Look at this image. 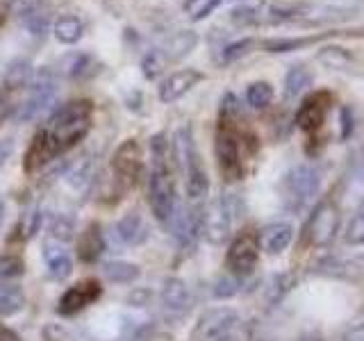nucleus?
Segmentation results:
<instances>
[{"label":"nucleus","mask_w":364,"mask_h":341,"mask_svg":"<svg viewBox=\"0 0 364 341\" xmlns=\"http://www.w3.org/2000/svg\"><path fill=\"white\" fill-rule=\"evenodd\" d=\"M344 341H364V321L358 323V325H353L344 335Z\"/></svg>","instance_id":"obj_44"},{"label":"nucleus","mask_w":364,"mask_h":341,"mask_svg":"<svg viewBox=\"0 0 364 341\" xmlns=\"http://www.w3.org/2000/svg\"><path fill=\"white\" fill-rule=\"evenodd\" d=\"M230 21L235 26H259V23H264V9H259L255 5H239L230 11Z\"/></svg>","instance_id":"obj_31"},{"label":"nucleus","mask_w":364,"mask_h":341,"mask_svg":"<svg viewBox=\"0 0 364 341\" xmlns=\"http://www.w3.org/2000/svg\"><path fill=\"white\" fill-rule=\"evenodd\" d=\"M339 230V210L333 200H323L312 212L305 225V242L314 248H326L335 242Z\"/></svg>","instance_id":"obj_2"},{"label":"nucleus","mask_w":364,"mask_h":341,"mask_svg":"<svg viewBox=\"0 0 364 341\" xmlns=\"http://www.w3.org/2000/svg\"><path fill=\"white\" fill-rule=\"evenodd\" d=\"M102 250H105V239H102L100 225L89 223L77 237V257L91 264V261H96L102 255Z\"/></svg>","instance_id":"obj_15"},{"label":"nucleus","mask_w":364,"mask_h":341,"mask_svg":"<svg viewBox=\"0 0 364 341\" xmlns=\"http://www.w3.org/2000/svg\"><path fill=\"white\" fill-rule=\"evenodd\" d=\"M23 271H26V264L18 255H3L0 257V280H14L21 278Z\"/></svg>","instance_id":"obj_36"},{"label":"nucleus","mask_w":364,"mask_h":341,"mask_svg":"<svg viewBox=\"0 0 364 341\" xmlns=\"http://www.w3.org/2000/svg\"><path fill=\"white\" fill-rule=\"evenodd\" d=\"M55 100H57V91H55V82L48 71H43L37 80L32 82V94L30 98L23 102L16 119L18 121H34L39 119L41 114H46L48 109L55 107Z\"/></svg>","instance_id":"obj_6"},{"label":"nucleus","mask_w":364,"mask_h":341,"mask_svg":"<svg viewBox=\"0 0 364 341\" xmlns=\"http://www.w3.org/2000/svg\"><path fill=\"white\" fill-rule=\"evenodd\" d=\"M307 87H312V73L305 66L289 68L287 77H284V98H299Z\"/></svg>","instance_id":"obj_26"},{"label":"nucleus","mask_w":364,"mask_h":341,"mask_svg":"<svg viewBox=\"0 0 364 341\" xmlns=\"http://www.w3.org/2000/svg\"><path fill=\"white\" fill-rule=\"evenodd\" d=\"M75 232V223L68 214H57L53 223H50V234L57 239V242H71Z\"/></svg>","instance_id":"obj_35"},{"label":"nucleus","mask_w":364,"mask_h":341,"mask_svg":"<svg viewBox=\"0 0 364 341\" xmlns=\"http://www.w3.org/2000/svg\"><path fill=\"white\" fill-rule=\"evenodd\" d=\"M41 3H43V0H9L7 9H9V14H14V16H18L23 21V18L32 16L34 11H39Z\"/></svg>","instance_id":"obj_37"},{"label":"nucleus","mask_w":364,"mask_h":341,"mask_svg":"<svg viewBox=\"0 0 364 341\" xmlns=\"http://www.w3.org/2000/svg\"><path fill=\"white\" fill-rule=\"evenodd\" d=\"M112 170L121 191H128L136 185L141 175V148L136 139H125L112 159Z\"/></svg>","instance_id":"obj_5"},{"label":"nucleus","mask_w":364,"mask_h":341,"mask_svg":"<svg viewBox=\"0 0 364 341\" xmlns=\"http://www.w3.org/2000/svg\"><path fill=\"white\" fill-rule=\"evenodd\" d=\"M205 75L196 68H182V71H176L173 75H168L162 87H159V100L164 102V105H171V102L180 100L185 94L196 87L198 82H203Z\"/></svg>","instance_id":"obj_13"},{"label":"nucleus","mask_w":364,"mask_h":341,"mask_svg":"<svg viewBox=\"0 0 364 341\" xmlns=\"http://www.w3.org/2000/svg\"><path fill=\"white\" fill-rule=\"evenodd\" d=\"M26 305V293L18 284H3L0 287V316L18 314Z\"/></svg>","instance_id":"obj_27"},{"label":"nucleus","mask_w":364,"mask_h":341,"mask_svg":"<svg viewBox=\"0 0 364 341\" xmlns=\"http://www.w3.org/2000/svg\"><path fill=\"white\" fill-rule=\"evenodd\" d=\"M32 64L28 60H14L5 71V87L7 89H21L32 82Z\"/></svg>","instance_id":"obj_29"},{"label":"nucleus","mask_w":364,"mask_h":341,"mask_svg":"<svg viewBox=\"0 0 364 341\" xmlns=\"http://www.w3.org/2000/svg\"><path fill=\"white\" fill-rule=\"evenodd\" d=\"M43 257H46V264H48V273L50 278L55 280H64L71 276L73 271V261L68 257V253L62 248V246H53L48 244L43 250Z\"/></svg>","instance_id":"obj_21"},{"label":"nucleus","mask_w":364,"mask_h":341,"mask_svg":"<svg viewBox=\"0 0 364 341\" xmlns=\"http://www.w3.org/2000/svg\"><path fill=\"white\" fill-rule=\"evenodd\" d=\"M62 153H64V148L60 139H57L48 128L39 130L28 148L26 159H23V168H26V173H37V170H41L46 164L53 162V159Z\"/></svg>","instance_id":"obj_8"},{"label":"nucleus","mask_w":364,"mask_h":341,"mask_svg":"<svg viewBox=\"0 0 364 341\" xmlns=\"http://www.w3.org/2000/svg\"><path fill=\"white\" fill-rule=\"evenodd\" d=\"M60 71L71 80H87L98 71V62L89 53H71L60 62Z\"/></svg>","instance_id":"obj_16"},{"label":"nucleus","mask_w":364,"mask_h":341,"mask_svg":"<svg viewBox=\"0 0 364 341\" xmlns=\"http://www.w3.org/2000/svg\"><path fill=\"white\" fill-rule=\"evenodd\" d=\"M91 178H94V162H91V157L89 155H82L77 159V162H73L71 166H68L66 170V182H68V187L80 191V189H85Z\"/></svg>","instance_id":"obj_25"},{"label":"nucleus","mask_w":364,"mask_h":341,"mask_svg":"<svg viewBox=\"0 0 364 341\" xmlns=\"http://www.w3.org/2000/svg\"><path fill=\"white\" fill-rule=\"evenodd\" d=\"M166 62L168 60H166L164 50H151V53H146L144 60H141V73H144V77L146 80H157L159 75H162Z\"/></svg>","instance_id":"obj_33"},{"label":"nucleus","mask_w":364,"mask_h":341,"mask_svg":"<svg viewBox=\"0 0 364 341\" xmlns=\"http://www.w3.org/2000/svg\"><path fill=\"white\" fill-rule=\"evenodd\" d=\"M257 259H259V237L248 230L235 237L230 250H228V269L235 276H248L257 266Z\"/></svg>","instance_id":"obj_7"},{"label":"nucleus","mask_w":364,"mask_h":341,"mask_svg":"<svg viewBox=\"0 0 364 341\" xmlns=\"http://www.w3.org/2000/svg\"><path fill=\"white\" fill-rule=\"evenodd\" d=\"M0 341H21V337L9 328H0Z\"/></svg>","instance_id":"obj_46"},{"label":"nucleus","mask_w":364,"mask_h":341,"mask_svg":"<svg viewBox=\"0 0 364 341\" xmlns=\"http://www.w3.org/2000/svg\"><path fill=\"white\" fill-rule=\"evenodd\" d=\"M11 153V141H0V166L5 164V159Z\"/></svg>","instance_id":"obj_47"},{"label":"nucleus","mask_w":364,"mask_h":341,"mask_svg":"<svg viewBox=\"0 0 364 341\" xmlns=\"http://www.w3.org/2000/svg\"><path fill=\"white\" fill-rule=\"evenodd\" d=\"M7 5H3V3H0V26H3V23H5V18H7Z\"/></svg>","instance_id":"obj_49"},{"label":"nucleus","mask_w":364,"mask_h":341,"mask_svg":"<svg viewBox=\"0 0 364 341\" xmlns=\"http://www.w3.org/2000/svg\"><path fill=\"white\" fill-rule=\"evenodd\" d=\"M219 341H232V337H225V339H219Z\"/></svg>","instance_id":"obj_51"},{"label":"nucleus","mask_w":364,"mask_h":341,"mask_svg":"<svg viewBox=\"0 0 364 341\" xmlns=\"http://www.w3.org/2000/svg\"><path fill=\"white\" fill-rule=\"evenodd\" d=\"M91 114H94V107L89 100H71L53 112L48 128H64V125H73L80 121H91Z\"/></svg>","instance_id":"obj_14"},{"label":"nucleus","mask_w":364,"mask_h":341,"mask_svg":"<svg viewBox=\"0 0 364 341\" xmlns=\"http://www.w3.org/2000/svg\"><path fill=\"white\" fill-rule=\"evenodd\" d=\"M341 117H344V136L350 134V128H353V119H350V109H341Z\"/></svg>","instance_id":"obj_48"},{"label":"nucleus","mask_w":364,"mask_h":341,"mask_svg":"<svg viewBox=\"0 0 364 341\" xmlns=\"http://www.w3.org/2000/svg\"><path fill=\"white\" fill-rule=\"evenodd\" d=\"M316 60L326 64L328 68H348L353 62H355V57H353L346 48H341V45H323L321 50L316 53Z\"/></svg>","instance_id":"obj_28"},{"label":"nucleus","mask_w":364,"mask_h":341,"mask_svg":"<svg viewBox=\"0 0 364 341\" xmlns=\"http://www.w3.org/2000/svg\"><path fill=\"white\" fill-rule=\"evenodd\" d=\"M196 43H198V34L191 30H182V32L173 34L164 48L166 60H182V57L196 48Z\"/></svg>","instance_id":"obj_24"},{"label":"nucleus","mask_w":364,"mask_h":341,"mask_svg":"<svg viewBox=\"0 0 364 341\" xmlns=\"http://www.w3.org/2000/svg\"><path fill=\"white\" fill-rule=\"evenodd\" d=\"M291 239H294L291 223H271V225L264 227V230H262L259 244H262V248L267 250V253L278 255L291 244Z\"/></svg>","instance_id":"obj_17"},{"label":"nucleus","mask_w":364,"mask_h":341,"mask_svg":"<svg viewBox=\"0 0 364 341\" xmlns=\"http://www.w3.org/2000/svg\"><path fill=\"white\" fill-rule=\"evenodd\" d=\"M318 185H321L318 170L314 166H305V164L291 168L287 173V178H284V189H287V196L296 205H303V202L310 200L318 191Z\"/></svg>","instance_id":"obj_12"},{"label":"nucleus","mask_w":364,"mask_h":341,"mask_svg":"<svg viewBox=\"0 0 364 341\" xmlns=\"http://www.w3.org/2000/svg\"><path fill=\"white\" fill-rule=\"evenodd\" d=\"M9 96L5 94V91H0V123H3L7 119V114H9Z\"/></svg>","instance_id":"obj_45"},{"label":"nucleus","mask_w":364,"mask_h":341,"mask_svg":"<svg viewBox=\"0 0 364 341\" xmlns=\"http://www.w3.org/2000/svg\"><path fill=\"white\" fill-rule=\"evenodd\" d=\"M26 225H23V232H26V237H32L34 232L39 230V225H41V214H39V210H30L26 216Z\"/></svg>","instance_id":"obj_41"},{"label":"nucleus","mask_w":364,"mask_h":341,"mask_svg":"<svg viewBox=\"0 0 364 341\" xmlns=\"http://www.w3.org/2000/svg\"><path fill=\"white\" fill-rule=\"evenodd\" d=\"M237 287H239V282L232 280V278H223L216 282V287H214V296L216 298H228V296H235L237 293Z\"/></svg>","instance_id":"obj_40"},{"label":"nucleus","mask_w":364,"mask_h":341,"mask_svg":"<svg viewBox=\"0 0 364 341\" xmlns=\"http://www.w3.org/2000/svg\"><path fill=\"white\" fill-rule=\"evenodd\" d=\"M253 45H255V39H239V41L228 43L219 55V64L225 66V64H232L237 60H242L244 55H248L250 50H253Z\"/></svg>","instance_id":"obj_34"},{"label":"nucleus","mask_w":364,"mask_h":341,"mask_svg":"<svg viewBox=\"0 0 364 341\" xmlns=\"http://www.w3.org/2000/svg\"><path fill=\"white\" fill-rule=\"evenodd\" d=\"M235 205H237L235 196H221L203 214L200 232L205 234V239H208L210 244L219 246L228 242V237H230V230H232V221H235Z\"/></svg>","instance_id":"obj_3"},{"label":"nucleus","mask_w":364,"mask_h":341,"mask_svg":"<svg viewBox=\"0 0 364 341\" xmlns=\"http://www.w3.org/2000/svg\"><path fill=\"white\" fill-rule=\"evenodd\" d=\"M105 276H107V280H112V282H119V284H128V282H132V280H136L139 278V266L136 264H130V261H121V259H117V261H107L105 264Z\"/></svg>","instance_id":"obj_30"},{"label":"nucleus","mask_w":364,"mask_h":341,"mask_svg":"<svg viewBox=\"0 0 364 341\" xmlns=\"http://www.w3.org/2000/svg\"><path fill=\"white\" fill-rule=\"evenodd\" d=\"M185 175H187V196L191 200H200L208 196V189H210V180H208V170L203 168L200 164V157L198 153L191 157V162L185 168Z\"/></svg>","instance_id":"obj_18"},{"label":"nucleus","mask_w":364,"mask_h":341,"mask_svg":"<svg viewBox=\"0 0 364 341\" xmlns=\"http://www.w3.org/2000/svg\"><path fill=\"white\" fill-rule=\"evenodd\" d=\"M337 32H321V34H312V37H276V39H267L262 43V48L267 53H291V50H301L305 45H312L316 41H321L326 37H333Z\"/></svg>","instance_id":"obj_19"},{"label":"nucleus","mask_w":364,"mask_h":341,"mask_svg":"<svg viewBox=\"0 0 364 341\" xmlns=\"http://www.w3.org/2000/svg\"><path fill=\"white\" fill-rule=\"evenodd\" d=\"M196 3H200V0H187V3L182 5V9H185V11H193V5H196Z\"/></svg>","instance_id":"obj_50"},{"label":"nucleus","mask_w":364,"mask_h":341,"mask_svg":"<svg viewBox=\"0 0 364 341\" xmlns=\"http://www.w3.org/2000/svg\"><path fill=\"white\" fill-rule=\"evenodd\" d=\"M153 170L148 180V202L159 223H168L176 214V182L171 170V148L164 134H155L151 141Z\"/></svg>","instance_id":"obj_1"},{"label":"nucleus","mask_w":364,"mask_h":341,"mask_svg":"<svg viewBox=\"0 0 364 341\" xmlns=\"http://www.w3.org/2000/svg\"><path fill=\"white\" fill-rule=\"evenodd\" d=\"M53 34H55V39L64 43V45H75L80 39H82V34H85V26H82V21H80L77 16L73 14H64L55 21V26H53Z\"/></svg>","instance_id":"obj_22"},{"label":"nucleus","mask_w":364,"mask_h":341,"mask_svg":"<svg viewBox=\"0 0 364 341\" xmlns=\"http://www.w3.org/2000/svg\"><path fill=\"white\" fill-rule=\"evenodd\" d=\"M100 293H102V287L98 280H94V278L80 280L77 284H73V287H68L64 291V296L60 298V305H57V312L62 316H73L77 312H82L87 305L98 301Z\"/></svg>","instance_id":"obj_10"},{"label":"nucleus","mask_w":364,"mask_h":341,"mask_svg":"<svg viewBox=\"0 0 364 341\" xmlns=\"http://www.w3.org/2000/svg\"><path fill=\"white\" fill-rule=\"evenodd\" d=\"M346 242L353 246H362L364 244V212H360L355 219L350 221L348 230H346Z\"/></svg>","instance_id":"obj_39"},{"label":"nucleus","mask_w":364,"mask_h":341,"mask_svg":"<svg viewBox=\"0 0 364 341\" xmlns=\"http://www.w3.org/2000/svg\"><path fill=\"white\" fill-rule=\"evenodd\" d=\"M330 105H333V96H330L328 91H314V94H310L303 100L299 114H296L299 128L307 134L318 132L326 121V114H328Z\"/></svg>","instance_id":"obj_11"},{"label":"nucleus","mask_w":364,"mask_h":341,"mask_svg":"<svg viewBox=\"0 0 364 341\" xmlns=\"http://www.w3.org/2000/svg\"><path fill=\"white\" fill-rule=\"evenodd\" d=\"M235 121H219L216 130V159L219 168L228 180H237L242 175V153H239V134L232 128Z\"/></svg>","instance_id":"obj_4"},{"label":"nucleus","mask_w":364,"mask_h":341,"mask_svg":"<svg viewBox=\"0 0 364 341\" xmlns=\"http://www.w3.org/2000/svg\"><path fill=\"white\" fill-rule=\"evenodd\" d=\"M148 298H151V291L146 289H134L130 296H128V303L134 305V307H144L148 303Z\"/></svg>","instance_id":"obj_43"},{"label":"nucleus","mask_w":364,"mask_h":341,"mask_svg":"<svg viewBox=\"0 0 364 341\" xmlns=\"http://www.w3.org/2000/svg\"><path fill=\"white\" fill-rule=\"evenodd\" d=\"M146 223L139 214H125L123 219L117 223V237L123 244L128 246H136L146 239Z\"/></svg>","instance_id":"obj_23"},{"label":"nucleus","mask_w":364,"mask_h":341,"mask_svg":"<svg viewBox=\"0 0 364 341\" xmlns=\"http://www.w3.org/2000/svg\"><path fill=\"white\" fill-rule=\"evenodd\" d=\"M237 314L228 307H216V310H210L200 316V321L193 330V337L198 341H219L230 337V332L237 325Z\"/></svg>","instance_id":"obj_9"},{"label":"nucleus","mask_w":364,"mask_h":341,"mask_svg":"<svg viewBox=\"0 0 364 341\" xmlns=\"http://www.w3.org/2000/svg\"><path fill=\"white\" fill-rule=\"evenodd\" d=\"M162 303L171 312H185L189 307V289L180 278H168L162 287Z\"/></svg>","instance_id":"obj_20"},{"label":"nucleus","mask_w":364,"mask_h":341,"mask_svg":"<svg viewBox=\"0 0 364 341\" xmlns=\"http://www.w3.org/2000/svg\"><path fill=\"white\" fill-rule=\"evenodd\" d=\"M221 3H223V0H205L203 7H198V9L191 14V21H203V18H208V16L212 14V11H214L216 7H219Z\"/></svg>","instance_id":"obj_42"},{"label":"nucleus","mask_w":364,"mask_h":341,"mask_svg":"<svg viewBox=\"0 0 364 341\" xmlns=\"http://www.w3.org/2000/svg\"><path fill=\"white\" fill-rule=\"evenodd\" d=\"M273 100V87L269 82H253L246 89V102L253 109H264Z\"/></svg>","instance_id":"obj_32"},{"label":"nucleus","mask_w":364,"mask_h":341,"mask_svg":"<svg viewBox=\"0 0 364 341\" xmlns=\"http://www.w3.org/2000/svg\"><path fill=\"white\" fill-rule=\"evenodd\" d=\"M23 23H26V28L30 30V34H34V37H43L46 30H48V14L46 11H34L32 16L23 18Z\"/></svg>","instance_id":"obj_38"}]
</instances>
